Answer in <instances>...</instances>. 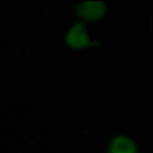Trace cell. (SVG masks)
<instances>
[{
    "label": "cell",
    "instance_id": "1",
    "mask_svg": "<svg viewBox=\"0 0 153 153\" xmlns=\"http://www.w3.org/2000/svg\"><path fill=\"white\" fill-rule=\"evenodd\" d=\"M102 41L93 37L85 23L76 21L64 34V45L71 52H86L100 47Z\"/></svg>",
    "mask_w": 153,
    "mask_h": 153
},
{
    "label": "cell",
    "instance_id": "3",
    "mask_svg": "<svg viewBox=\"0 0 153 153\" xmlns=\"http://www.w3.org/2000/svg\"><path fill=\"white\" fill-rule=\"evenodd\" d=\"M104 153H142L136 140L124 132L113 135L105 145Z\"/></svg>",
    "mask_w": 153,
    "mask_h": 153
},
{
    "label": "cell",
    "instance_id": "2",
    "mask_svg": "<svg viewBox=\"0 0 153 153\" xmlns=\"http://www.w3.org/2000/svg\"><path fill=\"white\" fill-rule=\"evenodd\" d=\"M109 12L105 1H79L74 7V14L82 23H97L104 20Z\"/></svg>",
    "mask_w": 153,
    "mask_h": 153
}]
</instances>
